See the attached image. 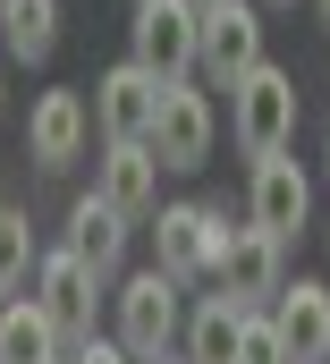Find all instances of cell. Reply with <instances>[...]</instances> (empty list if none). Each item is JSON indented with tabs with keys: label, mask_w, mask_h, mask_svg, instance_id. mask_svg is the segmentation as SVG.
Wrapping results in <instances>:
<instances>
[{
	"label": "cell",
	"mask_w": 330,
	"mask_h": 364,
	"mask_svg": "<svg viewBox=\"0 0 330 364\" xmlns=\"http://www.w3.org/2000/svg\"><path fill=\"white\" fill-rule=\"evenodd\" d=\"M195 9H220V0H195Z\"/></svg>",
	"instance_id": "cell-25"
},
{
	"label": "cell",
	"mask_w": 330,
	"mask_h": 364,
	"mask_svg": "<svg viewBox=\"0 0 330 364\" xmlns=\"http://www.w3.org/2000/svg\"><path fill=\"white\" fill-rule=\"evenodd\" d=\"M0 51L17 68H43L60 51V0H0Z\"/></svg>",
	"instance_id": "cell-17"
},
{
	"label": "cell",
	"mask_w": 330,
	"mask_h": 364,
	"mask_svg": "<svg viewBox=\"0 0 330 364\" xmlns=\"http://www.w3.org/2000/svg\"><path fill=\"white\" fill-rule=\"evenodd\" d=\"M271 322H280L288 364H330V288L322 279H288L271 296Z\"/></svg>",
	"instance_id": "cell-13"
},
{
	"label": "cell",
	"mask_w": 330,
	"mask_h": 364,
	"mask_svg": "<svg viewBox=\"0 0 330 364\" xmlns=\"http://www.w3.org/2000/svg\"><path fill=\"white\" fill-rule=\"evenodd\" d=\"M110 339L127 348V356L144 364V356H169L178 339H186V296H178V279L153 263V272H136V279H119V296H110Z\"/></svg>",
	"instance_id": "cell-1"
},
{
	"label": "cell",
	"mask_w": 330,
	"mask_h": 364,
	"mask_svg": "<svg viewBox=\"0 0 330 364\" xmlns=\"http://www.w3.org/2000/svg\"><path fill=\"white\" fill-rule=\"evenodd\" d=\"M212 288H229L238 305H271L280 288H288V246L280 237H262V229H229V255H220V272H212Z\"/></svg>",
	"instance_id": "cell-12"
},
{
	"label": "cell",
	"mask_w": 330,
	"mask_h": 364,
	"mask_svg": "<svg viewBox=\"0 0 330 364\" xmlns=\"http://www.w3.org/2000/svg\"><path fill=\"white\" fill-rule=\"evenodd\" d=\"M0 364H68L60 322H51L34 296H9V305H0Z\"/></svg>",
	"instance_id": "cell-15"
},
{
	"label": "cell",
	"mask_w": 330,
	"mask_h": 364,
	"mask_svg": "<svg viewBox=\"0 0 330 364\" xmlns=\"http://www.w3.org/2000/svg\"><path fill=\"white\" fill-rule=\"evenodd\" d=\"M0 85H9V51H0Z\"/></svg>",
	"instance_id": "cell-22"
},
{
	"label": "cell",
	"mask_w": 330,
	"mask_h": 364,
	"mask_svg": "<svg viewBox=\"0 0 330 364\" xmlns=\"http://www.w3.org/2000/svg\"><path fill=\"white\" fill-rule=\"evenodd\" d=\"M68 246L110 279V272H119V255H127V212L102 203V195H77V203H68Z\"/></svg>",
	"instance_id": "cell-16"
},
{
	"label": "cell",
	"mask_w": 330,
	"mask_h": 364,
	"mask_svg": "<svg viewBox=\"0 0 330 364\" xmlns=\"http://www.w3.org/2000/svg\"><path fill=\"white\" fill-rule=\"evenodd\" d=\"M229 136H238V153H246V161L288 153V136H297V77H288V68H271V60H254L246 77L229 85Z\"/></svg>",
	"instance_id": "cell-2"
},
{
	"label": "cell",
	"mask_w": 330,
	"mask_h": 364,
	"mask_svg": "<svg viewBox=\"0 0 330 364\" xmlns=\"http://www.w3.org/2000/svg\"><path fill=\"white\" fill-rule=\"evenodd\" d=\"M161 93H169V77H153L144 60H119V68H102V85H93V127H102V136H153Z\"/></svg>",
	"instance_id": "cell-11"
},
{
	"label": "cell",
	"mask_w": 330,
	"mask_h": 364,
	"mask_svg": "<svg viewBox=\"0 0 330 364\" xmlns=\"http://www.w3.org/2000/svg\"><path fill=\"white\" fill-rule=\"evenodd\" d=\"M127 60H144L153 77H186L195 68V51H203V9L195 0H136V26H127Z\"/></svg>",
	"instance_id": "cell-3"
},
{
	"label": "cell",
	"mask_w": 330,
	"mask_h": 364,
	"mask_svg": "<svg viewBox=\"0 0 330 364\" xmlns=\"http://www.w3.org/2000/svg\"><path fill=\"white\" fill-rule=\"evenodd\" d=\"M246 314L229 288H212V296H195L186 305V364H238V339H246Z\"/></svg>",
	"instance_id": "cell-14"
},
{
	"label": "cell",
	"mask_w": 330,
	"mask_h": 364,
	"mask_svg": "<svg viewBox=\"0 0 330 364\" xmlns=\"http://www.w3.org/2000/svg\"><path fill=\"white\" fill-rule=\"evenodd\" d=\"M254 60H262V0H220V9H203V51H195V68L229 93Z\"/></svg>",
	"instance_id": "cell-8"
},
{
	"label": "cell",
	"mask_w": 330,
	"mask_h": 364,
	"mask_svg": "<svg viewBox=\"0 0 330 364\" xmlns=\"http://www.w3.org/2000/svg\"><path fill=\"white\" fill-rule=\"evenodd\" d=\"M34 263H43V255H34V220L0 203V296H17V288H26V272H34Z\"/></svg>",
	"instance_id": "cell-18"
},
{
	"label": "cell",
	"mask_w": 330,
	"mask_h": 364,
	"mask_svg": "<svg viewBox=\"0 0 330 364\" xmlns=\"http://www.w3.org/2000/svg\"><path fill=\"white\" fill-rule=\"evenodd\" d=\"M144 364H186V356H144Z\"/></svg>",
	"instance_id": "cell-21"
},
{
	"label": "cell",
	"mask_w": 330,
	"mask_h": 364,
	"mask_svg": "<svg viewBox=\"0 0 330 364\" xmlns=\"http://www.w3.org/2000/svg\"><path fill=\"white\" fill-rule=\"evenodd\" d=\"M93 195L119 203L127 220H144L161 203V153H153V136H110L102 161H93Z\"/></svg>",
	"instance_id": "cell-9"
},
{
	"label": "cell",
	"mask_w": 330,
	"mask_h": 364,
	"mask_svg": "<svg viewBox=\"0 0 330 364\" xmlns=\"http://www.w3.org/2000/svg\"><path fill=\"white\" fill-rule=\"evenodd\" d=\"M161 272L186 288V279H212L220 272V255H229V212H212V203H161Z\"/></svg>",
	"instance_id": "cell-5"
},
{
	"label": "cell",
	"mask_w": 330,
	"mask_h": 364,
	"mask_svg": "<svg viewBox=\"0 0 330 364\" xmlns=\"http://www.w3.org/2000/svg\"><path fill=\"white\" fill-rule=\"evenodd\" d=\"M212 136H220L212 93L178 77V85L161 93V110H153V153H161V170H203V161H212Z\"/></svg>",
	"instance_id": "cell-6"
},
{
	"label": "cell",
	"mask_w": 330,
	"mask_h": 364,
	"mask_svg": "<svg viewBox=\"0 0 330 364\" xmlns=\"http://www.w3.org/2000/svg\"><path fill=\"white\" fill-rule=\"evenodd\" d=\"M262 9H297V0H262Z\"/></svg>",
	"instance_id": "cell-23"
},
{
	"label": "cell",
	"mask_w": 330,
	"mask_h": 364,
	"mask_svg": "<svg viewBox=\"0 0 330 364\" xmlns=\"http://www.w3.org/2000/svg\"><path fill=\"white\" fill-rule=\"evenodd\" d=\"M238 364H288V348H280V322H271V305H254V314H246Z\"/></svg>",
	"instance_id": "cell-19"
},
{
	"label": "cell",
	"mask_w": 330,
	"mask_h": 364,
	"mask_svg": "<svg viewBox=\"0 0 330 364\" xmlns=\"http://www.w3.org/2000/svg\"><path fill=\"white\" fill-rule=\"evenodd\" d=\"M85 136H93V110H85L77 85H51L26 110V161H34V170H68L85 153Z\"/></svg>",
	"instance_id": "cell-10"
},
{
	"label": "cell",
	"mask_w": 330,
	"mask_h": 364,
	"mask_svg": "<svg viewBox=\"0 0 330 364\" xmlns=\"http://www.w3.org/2000/svg\"><path fill=\"white\" fill-rule=\"evenodd\" d=\"M68 364H136L119 339H85V348H68Z\"/></svg>",
	"instance_id": "cell-20"
},
{
	"label": "cell",
	"mask_w": 330,
	"mask_h": 364,
	"mask_svg": "<svg viewBox=\"0 0 330 364\" xmlns=\"http://www.w3.org/2000/svg\"><path fill=\"white\" fill-rule=\"evenodd\" d=\"M34 305L60 322L68 348H85V339H93V305H102V272L85 263L77 246H51V255L34 263Z\"/></svg>",
	"instance_id": "cell-4"
},
{
	"label": "cell",
	"mask_w": 330,
	"mask_h": 364,
	"mask_svg": "<svg viewBox=\"0 0 330 364\" xmlns=\"http://www.w3.org/2000/svg\"><path fill=\"white\" fill-rule=\"evenodd\" d=\"M246 220L262 229V237H280V246H288V237L314 220V178H305L288 153H262V161H254V178H246Z\"/></svg>",
	"instance_id": "cell-7"
},
{
	"label": "cell",
	"mask_w": 330,
	"mask_h": 364,
	"mask_svg": "<svg viewBox=\"0 0 330 364\" xmlns=\"http://www.w3.org/2000/svg\"><path fill=\"white\" fill-rule=\"evenodd\" d=\"M314 9H322V26H330V0H314Z\"/></svg>",
	"instance_id": "cell-24"
}]
</instances>
